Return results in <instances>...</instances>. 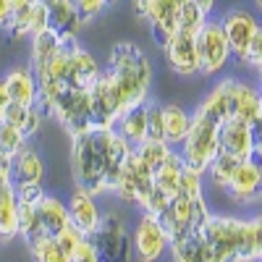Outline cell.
Returning <instances> with one entry per match:
<instances>
[{"label": "cell", "instance_id": "cell-1", "mask_svg": "<svg viewBox=\"0 0 262 262\" xmlns=\"http://www.w3.org/2000/svg\"><path fill=\"white\" fill-rule=\"evenodd\" d=\"M128 152H131V144L116 134V128L90 126L81 134H74L71 165H74L76 186L92 196L113 189Z\"/></svg>", "mask_w": 262, "mask_h": 262}, {"label": "cell", "instance_id": "cell-2", "mask_svg": "<svg viewBox=\"0 0 262 262\" xmlns=\"http://www.w3.org/2000/svg\"><path fill=\"white\" fill-rule=\"evenodd\" d=\"M105 74L113 81L121 116L131 107L147 102L152 86V63L134 42H118L111 53V66L105 69Z\"/></svg>", "mask_w": 262, "mask_h": 262}, {"label": "cell", "instance_id": "cell-3", "mask_svg": "<svg viewBox=\"0 0 262 262\" xmlns=\"http://www.w3.org/2000/svg\"><path fill=\"white\" fill-rule=\"evenodd\" d=\"M217 152H221V147H217V123H212L210 118L194 111L191 126L186 131V139L181 142V152H179L184 165L205 176V170L210 168Z\"/></svg>", "mask_w": 262, "mask_h": 262}, {"label": "cell", "instance_id": "cell-4", "mask_svg": "<svg viewBox=\"0 0 262 262\" xmlns=\"http://www.w3.org/2000/svg\"><path fill=\"white\" fill-rule=\"evenodd\" d=\"M42 116H53L58 118L66 131L74 137L81 134L84 128L92 126V116H90V92L79 90V86H69L63 84L60 90L53 95V100L42 107Z\"/></svg>", "mask_w": 262, "mask_h": 262}, {"label": "cell", "instance_id": "cell-5", "mask_svg": "<svg viewBox=\"0 0 262 262\" xmlns=\"http://www.w3.org/2000/svg\"><path fill=\"white\" fill-rule=\"evenodd\" d=\"M207 205L202 196H196V200H189V196H173L168 202V207L158 215V223L160 228L165 231L168 236V244L170 242H179V238L200 231L202 223L207 221Z\"/></svg>", "mask_w": 262, "mask_h": 262}, {"label": "cell", "instance_id": "cell-6", "mask_svg": "<svg viewBox=\"0 0 262 262\" xmlns=\"http://www.w3.org/2000/svg\"><path fill=\"white\" fill-rule=\"evenodd\" d=\"M238 233H242V221L238 217H226V215H207V221L200 228L202 242L210 247L217 262H242Z\"/></svg>", "mask_w": 262, "mask_h": 262}, {"label": "cell", "instance_id": "cell-7", "mask_svg": "<svg viewBox=\"0 0 262 262\" xmlns=\"http://www.w3.org/2000/svg\"><path fill=\"white\" fill-rule=\"evenodd\" d=\"M90 242L100 262H131V238L126 233L123 221L116 212L102 217L97 231L90 236Z\"/></svg>", "mask_w": 262, "mask_h": 262}, {"label": "cell", "instance_id": "cell-8", "mask_svg": "<svg viewBox=\"0 0 262 262\" xmlns=\"http://www.w3.org/2000/svg\"><path fill=\"white\" fill-rule=\"evenodd\" d=\"M194 45H196V60H200V74L212 76L221 69H226L231 50H228L226 34L221 29V21L207 18L202 29L194 34Z\"/></svg>", "mask_w": 262, "mask_h": 262}, {"label": "cell", "instance_id": "cell-9", "mask_svg": "<svg viewBox=\"0 0 262 262\" xmlns=\"http://www.w3.org/2000/svg\"><path fill=\"white\" fill-rule=\"evenodd\" d=\"M113 191H118V196L123 202H131V205H144L147 194L152 191V170L137 160L134 152H128L123 165H121V173L116 179V186Z\"/></svg>", "mask_w": 262, "mask_h": 262}, {"label": "cell", "instance_id": "cell-10", "mask_svg": "<svg viewBox=\"0 0 262 262\" xmlns=\"http://www.w3.org/2000/svg\"><path fill=\"white\" fill-rule=\"evenodd\" d=\"M66 226H69V210L58 196H42L34 207V223L24 233V242L32 244L37 238H55Z\"/></svg>", "mask_w": 262, "mask_h": 262}, {"label": "cell", "instance_id": "cell-11", "mask_svg": "<svg viewBox=\"0 0 262 262\" xmlns=\"http://www.w3.org/2000/svg\"><path fill=\"white\" fill-rule=\"evenodd\" d=\"M217 147L226 155H233L238 160H247V158H257L259 155V139H257V131L249 128L247 123L228 118L217 126Z\"/></svg>", "mask_w": 262, "mask_h": 262}, {"label": "cell", "instance_id": "cell-12", "mask_svg": "<svg viewBox=\"0 0 262 262\" xmlns=\"http://www.w3.org/2000/svg\"><path fill=\"white\" fill-rule=\"evenodd\" d=\"M90 116H92V126L100 128H113L116 121L121 118V105L113 90V81L105 71L97 76V81L90 86Z\"/></svg>", "mask_w": 262, "mask_h": 262}, {"label": "cell", "instance_id": "cell-13", "mask_svg": "<svg viewBox=\"0 0 262 262\" xmlns=\"http://www.w3.org/2000/svg\"><path fill=\"white\" fill-rule=\"evenodd\" d=\"M221 29L226 34L231 55H236V60H242V55L249 48V42L259 34V21H257V16H252L244 8H233L221 18Z\"/></svg>", "mask_w": 262, "mask_h": 262}, {"label": "cell", "instance_id": "cell-14", "mask_svg": "<svg viewBox=\"0 0 262 262\" xmlns=\"http://www.w3.org/2000/svg\"><path fill=\"white\" fill-rule=\"evenodd\" d=\"M137 13L149 21V29L160 45H165L176 34V27H179V3L176 0H142Z\"/></svg>", "mask_w": 262, "mask_h": 262}, {"label": "cell", "instance_id": "cell-15", "mask_svg": "<svg viewBox=\"0 0 262 262\" xmlns=\"http://www.w3.org/2000/svg\"><path fill=\"white\" fill-rule=\"evenodd\" d=\"M131 249H137V254H139L142 262H155V259L163 257V252L168 249V236L160 228L158 217H152L147 212L139 217L137 231H134V242H131Z\"/></svg>", "mask_w": 262, "mask_h": 262}, {"label": "cell", "instance_id": "cell-16", "mask_svg": "<svg viewBox=\"0 0 262 262\" xmlns=\"http://www.w3.org/2000/svg\"><path fill=\"white\" fill-rule=\"evenodd\" d=\"M102 74V66L97 63V58L84 50L76 39H69V86H79V90H90L97 81V76Z\"/></svg>", "mask_w": 262, "mask_h": 262}, {"label": "cell", "instance_id": "cell-17", "mask_svg": "<svg viewBox=\"0 0 262 262\" xmlns=\"http://www.w3.org/2000/svg\"><path fill=\"white\" fill-rule=\"evenodd\" d=\"M165 60L170 66V71H176L179 76H194L200 74V60H196V45H194V37L176 32L165 45H163Z\"/></svg>", "mask_w": 262, "mask_h": 262}, {"label": "cell", "instance_id": "cell-18", "mask_svg": "<svg viewBox=\"0 0 262 262\" xmlns=\"http://www.w3.org/2000/svg\"><path fill=\"white\" fill-rule=\"evenodd\" d=\"M236 79H223L221 84H215L210 95L202 100V105L196 107V113H202L212 123L221 126L223 121L233 118V105H236Z\"/></svg>", "mask_w": 262, "mask_h": 262}, {"label": "cell", "instance_id": "cell-19", "mask_svg": "<svg viewBox=\"0 0 262 262\" xmlns=\"http://www.w3.org/2000/svg\"><path fill=\"white\" fill-rule=\"evenodd\" d=\"M259 186H262V170H259V160L257 158H247L238 163V168L233 170V176L228 181V191L236 202L242 205H252L259 196Z\"/></svg>", "mask_w": 262, "mask_h": 262}, {"label": "cell", "instance_id": "cell-20", "mask_svg": "<svg viewBox=\"0 0 262 262\" xmlns=\"http://www.w3.org/2000/svg\"><path fill=\"white\" fill-rule=\"evenodd\" d=\"M66 210H69V223H71L81 236H86V238L97 231V226H100V221H102V212H100V207H97V202H95V196L86 194V191H81V189H76V191L71 194V202L66 205Z\"/></svg>", "mask_w": 262, "mask_h": 262}, {"label": "cell", "instance_id": "cell-21", "mask_svg": "<svg viewBox=\"0 0 262 262\" xmlns=\"http://www.w3.org/2000/svg\"><path fill=\"white\" fill-rule=\"evenodd\" d=\"M45 179V163L32 147H21L11 158V186L42 184Z\"/></svg>", "mask_w": 262, "mask_h": 262}, {"label": "cell", "instance_id": "cell-22", "mask_svg": "<svg viewBox=\"0 0 262 262\" xmlns=\"http://www.w3.org/2000/svg\"><path fill=\"white\" fill-rule=\"evenodd\" d=\"M48 21L50 29L60 34V39H76L84 27V18L74 0H55L48 8Z\"/></svg>", "mask_w": 262, "mask_h": 262}, {"label": "cell", "instance_id": "cell-23", "mask_svg": "<svg viewBox=\"0 0 262 262\" xmlns=\"http://www.w3.org/2000/svg\"><path fill=\"white\" fill-rule=\"evenodd\" d=\"M3 84L8 90V97L13 105H24V107H32L37 105V79H34V71L29 66H21V69H13L3 76Z\"/></svg>", "mask_w": 262, "mask_h": 262}, {"label": "cell", "instance_id": "cell-24", "mask_svg": "<svg viewBox=\"0 0 262 262\" xmlns=\"http://www.w3.org/2000/svg\"><path fill=\"white\" fill-rule=\"evenodd\" d=\"M233 118L247 123L249 128H259L262 121V100L257 86L247 84V81H238L236 84V105H233Z\"/></svg>", "mask_w": 262, "mask_h": 262}, {"label": "cell", "instance_id": "cell-25", "mask_svg": "<svg viewBox=\"0 0 262 262\" xmlns=\"http://www.w3.org/2000/svg\"><path fill=\"white\" fill-rule=\"evenodd\" d=\"M191 126V113L179 102H168L163 105V142L168 147H181L186 139V131Z\"/></svg>", "mask_w": 262, "mask_h": 262}, {"label": "cell", "instance_id": "cell-26", "mask_svg": "<svg viewBox=\"0 0 262 262\" xmlns=\"http://www.w3.org/2000/svg\"><path fill=\"white\" fill-rule=\"evenodd\" d=\"M116 134L128 142L131 147H137L147 139V102L131 107V111H126L118 121H116Z\"/></svg>", "mask_w": 262, "mask_h": 262}, {"label": "cell", "instance_id": "cell-27", "mask_svg": "<svg viewBox=\"0 0 262 262\" xmlns=\"http://www.w3.org/2000/svg\"><path fill=\"white\" fill-rule=\"evenodd\" d=\"M168 247L173 252V262H217V257L202 242L200 231H194V233L179 238V242H170Z\"/></svg>", "mask_w": 262, "mask_h": 262}, {"label": "cell", "instance_id": "cell-28", "mask_svg": "<svg viewBox=\"0 0 262 262\" xmlns=\"http://www.w3.org/2000/svg\"><path fill=\"white\" fill-rule=\"evenodd\" d=\"M11 34L13 37H34L39 32H45L50 29V21H48V8L45 6H29L27 11H21V13H13V21H11Z\"/></svg>", "mask_w": 262, "mask_h": 262}, {"label": "cell", "instance_id": "cell-29", "mask_svg": "<svg viewBox=\"0 0 262 262\" xmlns=\"http://www.w3.org/2000/svg\"><path fill=\"white\" fill-rule=\"evenodd\" d=\"M181 173H184V160L176 149L168 155V160L152 173V186H155L158 191H163L165 196H176V189H179V179H181Z\"/></svg>", "mask_w": 262, "mask_h": 262}, {"label": "cell", "instance_id": "cell-30", "mask_svg": "<svg viewBox=\"0 0 262 262\" xmlns=\"http://www.w3.org/2000/svg\"><path fill=\"white\" fill-rule=\"evenodd\" d=\"M42 111L37 105H32V107H24V105H8V111H6V116H3V121L6 123H11V126H16L21 134H24L27 139L29 137H34L37 131H39V126H42Z\"/></svg>", "mask_w": 262, "mask_h": 262}, {"label": "cell", "instance_id": "cell-31", "mask_svg": "<svg viewBox=\"0 0 262 262\" xmlns=\"http://www.w3.org/2000/svg\"><path fill=\"white\" fill-rule=\"evenodd\" d=\"M238 254L242 262H257L262 254V226L259 221H242V233H238Z\"/></svg>", "mask_w": 262, "mask_h": 262}, {"label": "cell", "instance_id": "cell-32", "mask_svg": "<svg viewBox=\"0 0 262 262\" xmlns=\"http://www.w3.org/2000/svg\"><path fill=\"white\" fill-rule=\"evenodd\" d=\"M63 42L58 32L53 29H45V32H39L32 37V66L29 69H39V66H45L60 48H63Z\"/></svg>", "mask_w": 262, "mask_h": 262}, {"label": "cell", "instance_id": "cell-33", "mask_svg": "<svg viewBox=\"0 0 262 262\" xmlns=\"http://www.w3.org/2000/svg\"><path fill=\"white\" fill-rule=\"evenodd\" d=\"M131 152L137 155V160H139V163H144L152 173H155V170L168 160V155L173 152V147H168L165 142H149V139H144L142 144L131 147Z\"/></svg>", "mask_w": 262, "mask_h": 262}, {"label": "cell", "instance_id": "cell-34", "mask_svg": "<svg viewBox=\"0 0 262 262\" xmlns=\"http://www.w3.org/2000/svg\"><path fill=\"white\" fill-rule=\"evenodd\" d=\"M238 163H242L238 158L226 155V152H217L215 160L210 163V168H207L205 173H210V181H212L215 189H228V181H231V176H233V170L238 168Z\"/></svg>", "mask_w": 262, "mask_h": 262}, {"label": "cell", "instance_id": "cell-35", "mask_svg": "<svg viewBox=\"0 0 262 262\" xmlns=\"http://www.w3.org/2000/svg\"><path fill=\"white\" fill-rule=\"evenodd\" d=\"M207 18L210 16H205L200 8L191 3V0H189V3H181L179 6V27H176V32H184V34H191L194 37L196 32L202 29V24H205Z\"/></svg>", "mask_w": 262, "mask_h": 262}, {"label": "cell", "instance_id": "cell-36", "mask_svg": "<svg viewBox=\"0 0 262 262\" xmlns=\"http://www.w3.org/2000/svg\"><path fill=\"white\" fill-rule=\"evenodd\" d=\"M34 262H71V257L66 254L55 238H37V242L29 244Z\"/></svg>", "mask_w": 262, "mask_h": 262}, {"label": "cell", "instance_id": "cell-37", "mask_svg": "<svg viewBox=\"0 0 262 262\" xmlns=\"http://www.w3.org/2000/svg\"><path fill=\"white\" fill-rule=\"evenodd\" d=\"M21 147H27V137L21 134L16 126L0 121V152H3L6 158H13Z\"/></svg>", "mask_w": 262, "mask_h": 262}, {"label": "cell", "instance_id": "cell-38", "mask_svg": "<svg viewBox=\"0 0 262 262\" xmlns=\"http://www.w3.org/2000/svg\"><path fill=\"white\" fill-rule=\"evenodd\" d=\"M176 196H189V200L202 196V173H196V170H191V168L184 165V173H181V179H179Z\"/></svg>", "mask_w": 262, "mask_h": 262}, {"label": "cell", "instance_id": "cell-39", "mask_svg": "<svg viewBox=\"0 0 262 262\" xmlns=\"http://www.w3.org/2000/svg\"><path fill=\"white\" fill-rule=\"evenodd\" d=\"M147 139L163 142V105L147 102Z\"/></svg>", "mask_w": 262, "mask_h": 262}, {"label": "cell", "instance_id": "cell-40", "mask_svg": "<svg viewBox=\"0 0 262 262\" xmlns=\"http://www.w3.org/2000/svg\"><path fill=\"white\" fill-rule=\"evenodd\" d=\"M81 238H86V236H81V233H79V231H76V228L69 223V226H66V228H63V231L55 236V242H58V247H60L66 254L71 257V254H74V249L79 247V242H81Z\"/></svg>", "mask_w": 262, "mask_h": 262}, {"label": "cell", "instance_id": "cell-41", "mask_svg": "<svg viewBox=\"0 0 262 262\" xmlns=\"http://www.w3.org/2000/svg\"><path fill=\"white\" fill-rule=\"evenodd\" d=\"M242 66H249V69H259V63H262V32L249 42V48L247 53L242 55V60H238Z\"/></svg>", "mask_w": 262, "mask_h": 262}, {"label": "cell", "instance_id": "cell-42", "mask_svg": "<svg viewBox=\"0 0 262 262\" xmlns=\"http://www.w3.org/2000/svg\"><path fill=\"white\" fill-rule=\"evenodd\" d=\"M76 3V8H79V13H81V18H84V24L86 21H92V18H97L102 11H105V0H74Z\"/></svg>", "mask_w": 262, "mask_h": 262}, {"label": "cell", "instance_id": "cell-43", "mask_svg": "<svg viewBox=\"0 0 262 262\" xmlns=\"http://www.w3.org/2000/svg\"><path fill=\"white\" fill-rule=\"evenodd\" d=\"M71 262H100V257H97V252H95L90 238H81V242H79V247L71 254Z\"/></svg>", "mask_w": 262, "mask_h": 262}, {"label": "cell", "instance_id": "cell-44", "mask_svg": "<svg viewBox=\"0 0 262 262\" xmlns=\"http://www.w3.org/2000/svg\"><path fill=\"white\" fill-rule=\"evenodd\" d=\"M13 21V8H11V0H0V29H8Z\"/></svg>", "mask_w": 262, "mask_h": 262}, {"label": "cell", "instance_id": "cell-45", "mask_svg": "<svg viewBox=\"0 0 262 262\" xmlns=\"http://www.w3.org/2000/svg\"><path fill=\"white\" fill-rule=\"evenodd\" d=\"M8 105H11V97H8V90H6L3 79H0V121H3V116H6V111H8Z\"/></svg>", "mask_w": 262, "mask_h": 262}, {"label": "cell", "instance_id": "cell-46", "mask_svg": "<svg viewBox=\"0 0 262 262\" xmlns=\"http://www.w3.org/2000/svg\"><path fill=\"white\" fill-rule=\"evenodd\" d=\"M191 3H194L196 8H200L205 16H210V13L215 11V6H217V0H191Z\"/></svg>", "mask_w": 262, "mask_h": 262}, {"label": "cell", "instance_id": "cell-47", "mask_svg": "<svg viewBox=\"0 0 262 262\" xmlns=\"http://www.w3.org/2000/svg\"><path fill=\"white\" fill-rule=\"evenodd\" d=\"M34 3H37V0H11V8H13V13H21V11H27Z\"/></svg>", "mask_w": 262, "mask_h": 262}, {"label": "cell", "instance_id": "cell-48", "mask_svg": "<svg viewBox=\"0 0 262 262\" xmlns=\"http://www.w3.org/2000/svg\"><path fill=\"white\" fill-rule=\"evenodd\" d=\"M37 3H39V6H45V8H50V6L55 3V0H37Z\"/></svg>", "mask_w": 262, "mask_h": 262}, {"label": "cell", "instance_id": "cell-49", "mask_svg": "<svg viewBox=\"0 0 262 262\" xmlns=\"http://www.w3.org/2000/svg\"><path fill=\"white\" fill-rule=\"evenodd\" d=\"M176 3H179V6H181V3H189V0H176Z\"/></svg>", "mask_w": 262, "mask_h": 262}, {"label": "cell", "instance_id": "cell-50", "mask_svg": "<svg viewBox=\"0 0 262 262\" xmlns=\"http://www.w3.org/2000/svg\"><path fill=\"white\" fill-rule=\"evenodd\" d=\"M254 3H257V6H262V0H254Z\"/></svg>", "mask_w": 262, "mask_h": 262}, {"label": "cell", "instance_id": "cell-51", "mask_svg": "<svg viewBox=\"0 0 262 262\" xmlns=\"http://www.w3.org/2000/svg\"><path fill=\"white\" fill-rule=\"evenodd\" d=\"M0 158H3V152H0Z\"/></svg>", "mask_w": 262, "mask_h": 262}]
</instances>
